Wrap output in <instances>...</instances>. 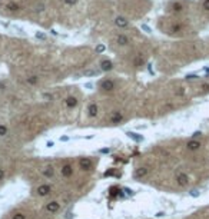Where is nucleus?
Returning a JSON list of instances; mask_svg holds the SVG:
<instances>
[{
    "label": "nucleus",
    "instance_id": "obj_11",
    "mask_svg": "<svg viewBox=\"0 0 209 219\" xmlns=\"http://www.w3.org/2000/svg\"><path fill=\"white\" fill-rule=\"evenodd\" d=\"M65 103H66V106H67L69 109H73V108L78 106V99H76L75 96H69V98L65 100Z\"/></svg>",
    "mask_w": 209,
    "mask_h": 219
},
{
    "label": "nucleus",
    "instance_id": "obj_37",
    "mask_svg": "<svg viewBox=\"0 0 209 219\" xmlns=\"http://www.w3.org/2000/svg\"><path fill=\"white\" fill-rule=\"evenodd\" d=\"M3 178H4V169H1V168H0V181H1Z\"/></svg>",
    "mask_w": 209,
    "mask_h": 219
},
{
    "label": "nucleus",
    "instance_id": "obj_34",
    "mask_svg": "<svg viewBox=\"0 0 209 219\" xmlns=\"http://www.w3.org/2000/svg\"><path fill=\"white\" fill-rule=\"evenodd\" d=\"M69 141V136H60V142H67Z\"/></svg>",
    "mask_w": 209,
    "mask_h": 219
},
{
    "label": "nucleus",
    "instance_id": "obj_14",
    "mask_svg": "<svg viewBox=\"0 0 209 219\" xmlns=\"http://www.w3.org/2000/svg\"><path fill=\"white\" fill-rule=\"evenodd\" d=\"M126 135H127L130 139H133L135 142H143V139H145L142 135H139V133H135V132H127Z\"/></svg>",
    "mask_w": 209,
    "mask_h": 219
},
{
    "label": "nucleus",
    "instance_id": "obj_24",
    "mask_svg": "<svg viewBox=\"0 0 209 219\" xmlns=\"http://www.w3.org/2000/svg\"><path fill=\"white\" fill-rule=\"evenodd\" d=\"M198 77H199V76H198V74H195V73H192V74H186V76H185V79H186V80H195V79H198Z\"/></svg>",
    "mask_w": 209,
    "mask_h": 219
},
{
    "label": "nucleus",
    "instance_id": "obj_5",
    "mask_svg": "<svg viewBox=\"0 0 209 219\" xmlns=\"http://www.w3.org/2000/svg\"><path fill=\"white\" fill-rule=\"evenodd\" d=\"M79 165H80V169H83V171H90L92 166H93V162H92L89 158H82V159L79 160Z\"/></svg>",
    "mask_w": 209,
    "mask_h": 219
},
{
    "label": "nucleus",
    "instance_id": "obj_41",
    "mask_svg": "<svg viewBox=\"0 0 209 219\" xmlns=\"http://www.w3.org/2000/svg\"><path fill=\"white\" fill-rule=\"evenodd\" d=\"M36 36L39 37V39H46V36H44V35H42V33H37Z\"/></svg>",
    "mask_w": 209,
    "mask_h": 219
},
{
    "label": "nucleus",
    "instance_id": "obj_31",
    "mask_svg": "<svg viewBox=\"0 0 209 219\" xmlns=\"http://www.w3.org/2000/svg\"><path fill=\"white\" fill-rule=\"evenodd\" d=\"M112 175H113V169H109V171H106V172L103 173V176H106V178H108V176H112Z\"/></svg>",
    "mask_w": 209,
    "mask_h": 219
},
{
    "label": "nucleus",
    "instance_id": "obj_6",
    "mask_svg": "<svg viewBox=\"0 0 209 219\" xmlns=\"http://www.w3.org/2000/svg\"><path fill=\"white\" fill-rule=\"evenodd\" d=\"M186 149H188V150H191V152H196V150H199V149H201V142H199V141H193V139H191V141L186 143Z\"/></svg>",
    "mask_w": 209,
    "mask_h": 219
},
{
    "label": "nucleus",
    "instance_id": "obj_18",
    "mask_svg": "<svg viewBox=\"0 0 209 219\" xmlns=\"http://www.w3.org/2000/svg\"><path fill=\"white\" fill-rule=\"evenodd\" d=\"M39 82V77L37 76H30V77H27V83L29 85H36Z\"/></svg>",
    "mask_w": 209,
    "mask_h": 219
},
{
    "label": "nucleus",
    "instance_id": "obj_16",
    "mask_svg": "<svg viewBox=\"0 0 209 219\" xmlns=\"http://www.w3.org/2000/svg\"><path fill=\"white\" fill-rule=\"evenodd\" d=\"M43 175H44L46 178H53V175H54V171H53V168H52V166H47V168H44V169H43Z\"/></svg>",
    "mask_w": 209,
    "mask_h": 219
},
{
    "label": "nucleus",
    "instance_id": "obj_1",
    "mask_svg": "<svg viewBox=\"0 0 209 219\" xmlns=\"http://www.w3.org/2000/svg\"><path fill=\"white\" fill-rule=\"evenodd\" d=\"M176 183H178L179 186H188L189 176H188L186 173H183V172H179V173L176 175Z\"/></svg>",
    "mask_w": 209,
    "mask_h": 219
},
{
    "label": "nucleus",
    "instance_id": "obj_9",
    "mask_svg": "<svg viewBox=\"0 0 209 219\" xmlns=\"http://www.w3.org/2000/svg\"><path fill=\"white\" fill-rule=\"evenodd\" d=\"M123 120V115L119 112V110H115L113 113H112V116H110V122L113 123V125H118V123H120Z\"/></svg>",
    "mask_w": 209,
    "mask_h": 219
},
{
    "label": "nucleus",
    "instance_id": "obj_39",
    "mask_svg": "<svg viewBox=\"0 0 209 219\" xmlns=\"http://www.w3.org/2000/svg\"><path fill=\"white\" fill-rule=\"evenodd\" d=\"M46 146H47V147H53V146H54V143L50 141V142H47V143H46Z\"/></svg>",
    "mask_w": 209,
    "mask_h": 219
},
{
    "label": "nucleus",
    "instance_id": "obj_15",
    "mask_svg": "<svg viewBox=\"0 0 209 219\" xmlns=\"http://www.w3.org/2000/svg\"><path fill=\"white\" fill-rule=\"evenodd\" d=\"M146 173H148V169H146V168H139V169L135 171V178H143Z\"/></svg>",
    "mask_w": 209,
    "mask_h": 219
},
{
    "label": "nucleus",
    "instance_id": "obj_35",
    "mask_svg": "<svg viewBox=\"0 0 209 219\" xmlns=\"http://www.w3.org/2000/svg\"><path fill=\"white\" fill-rule=\"evenodd\" d=\"M155 216H156V218H162V216H165V212H158Z\"/></svg>",
    "mask_w": 209,
    "mask_h": 219
},
{
    "label": "nucleus",
    "instance_id": "obj_10",
    "mask_svg": "<svg viewBox=\"0 0 209 219\" xmlns=\"http://www.w3.org/2000/svg\"><path fill=\"white\" fill-rule=\"evenodd\" d=\"M112 69H113L112 60H103V62L100 63V70H102V72H110Z\"/></svg>",
    "mask_w": 209,
    "mask_h": 219
},
{
    "label": "nucleus",
    "instance_id": "obj_20",
    "mask_svg": "<svg viewBox=\"0 0 209 219\" xmlns=\"http://www.w3.org/2000/svg\"><path fill=\"white\" fill-rule=\"evenodd\" d=\"M142 63H143V57H142V55H138L135 59V66H140Z\"/></svg>",
    "mask_w": 209,
    "mask_h": 219
},
{
    "label": "nucleus",
    "instance_id": "obj_42",
    "mask_svg": "<svg viewBox=\"0 0 209 219\" xmlns=\"http://www.w3.org/2000/svg\"><path fill=\"white\" fill-rule=\"evenodd\" d=\"M84 86H86V87H87V89H92V87H93V85H92V83H86V85H84Z\"/></svg>",
    "mask_w": 209,
    "mask_h": 219
},
{
    "label": "nucleus",
    "instance_id": "obj_43",
    "mask_svg": "<svg viewBox=\"0 0 209 219\" xmlns=\"http://www.w3.org/2000/svg\"><path fill=\"white\" fill-rule=\"evenodd\" d=\"M73 218V216H72V214H70V212H69V214H67V215H66V219H72Z\"/></svg>",
    "mask_w": 209,
    "mask_h": 219
},
{
    "label": "nucleus",
    "instance_id": "obj_28",
    "mask_svg": "<svg viewBox=\"0 0 209 219\" xmlns=\"http://www.w3.org/2000/svg\"><path fill=\"white\" fill-rule=\"evenodd\" d=\"M12 219H26V216L23 214H16V215L12 216Z\"/></svg>",
    "mask_w": 209,
    "mask_h": 219
},
{
    "label": "nucleus",
    "instance_id": "obj_4",
    "mask_svg": "<svg viewBox=\"0 0 209 219\" xmlns=\"http://www.w3.org/2000/svg\"><path fill=\"white\" fill-rule=\"evenodd\" d=\"M59 209H60V205H59V202H56V201H52V202H49V203L46 205V211H47L49 214H56V212H59Z\"/></svg>",
    "mask_w": 209,
    "mask_h": 219
},
{
    "label": "nucleus",
    "instance_id": "obj_40",
    "mask_svg": "<svg viewBox=\"0 0 209 219\" xmlns=\"http://www.w3.org/2000/svg\"><path fill=\"white\" fill-rule=\"evenodd\" d=\"M183 93H185V92H183V89H180V90H178V93H176V95H178V96H182Z\"/></svg>",
    "mask_w": 209,
    "mask_h": 219
},
{
    "label": "nucleus",
    "instance_id": "obj_27",
    "mask_svg": "<svg viewBox=\"0 0 209 219\" xmlns=\"http://www.w3.org/2000/svg\"><path fill=\"white\" fill-rule=\"evenodd\" d=\"M105 52V46L103 44H99L97 47H96V53H103Z\"/></svg>",
    "mask_w": 209,
    "mask_h": 219
},
{
    "label": "nucleus",
    "instance_id": "obj_8",
    "mask_svg": "<svg viewBox=\"0 0 209 219\" xmlns=\"http://www.w3.org/2000/svg\"><path fill=\"white\" fill-rule=\"evenodd\" d=\"M37 195L39 196H47V195H50V192H52V188L49 186V185H40L39 188H37Z\"/></svg>",
    "mask_w": 209,
    "mask_h": 219
},
{
    "label": "nucleus",
    "instance_id": "obj_32",
    "mask_svg": "<svg viewBox=\"0 0 209 219\" xmlns=\"http://www.w3.org/2000/svg\"><path fill=\"white\" fill-rule=\"evenodd\" d=\"M99 152H100V153H109V152H110V149H109V147H103V149H100Z\"/></svg>",
    "mask_w": 209,
    "mask_h": 219
},
{
    "label": "nucleus",
    "instance_id": "obj_30",
    "mask_svg": "<svg viewBox=\"0 0 209 219\" xmlns=\"http://www.w3.org/2000/svg\"><path fill=\"white\" fill-rule=\"evenodd\" d=\"M65 3H66L67 6H75V4L78 3V0H65Z\"/></svg>",
    "mask_w": 209,
    "mask_h": 219
},
{
    "label": "nucleus",
    "instance_id": "obj_19",
    "mask_svg": "<svg viewBox=\"0 0 209 219\" xmlns=\"http://www.w3.org/2000/svg\"><path fill=\"white\" fill-rule=\"evenodd\" d=\"M100 72H102V70H84L83 74L84 76H96V74H99Z\"/></svg>",
    "mask_w": 209,
    "mask_h": 219
},
{
    "label": "nucleus",
    "instance_id": "obj_38",
    "mask_svg": "<svg viewBox=\"0 0 209 219\" xmlns=\"http://www.w3.org/2000/svg\"><path fill=\"white\" fill-rule=\"evenodd\" d=\"M148 70H149V73H150V74H153V70H152V65H150V63L148 65Z\"/></svg>",
    "mask_w": 209,
    "mask_h": 219
},
{
    "label": "nucleus",
    "instance_id": "obj_12",
    "mask_svg": "<svg viewBox=\"0 0 209 219\" xmlns=\"http://www.w3.org/2000/svg\"><path fill=\"white\" fill-rule=\"evenodd\" d=\"M97 105L96 103H90L89 106H87V115L90 116V117H96V115H97Z\"/></svg>",
    "mask_w": 209,
    "mask_h": 219
},
{
    "label": "nucleus",
    "instance_id": "obj_25",
    "mask_svg": "<svg viewBox=\"0 0 209 219\" xmlns=\"http://www.w3.org/2000/svg\"><path fill=\"white\" fill-rule=\"evenodd\" d=\"M202 9H204V10H206V12H209V0H204V3H202Z\"/></svg>",
    "mask_w": 209,
    "mask_h": 219
},
{
    "label": "nucleus",
    "instance_id": "obj_17",
    "mask_svg": "<svg viewBox=\"0 0 209 219\" xmlns=\"http://www.w3.org/2000/svg\"><path fill=\"white\" fill-rule=\"evenodd\" d=\"M172 9H173V12H182L183 10V4L180 1H175V3H172Z\"/></svg>",
    "mask_w": 209,
    "mask_h": 219
},
{
    "label": "nucleus",
    "instance_id": "obj_3",
    "mask_svg": "<svg viewBox=\"0 0 209 219\" xmlns=\"http://www.w3.org/2000/svg\"><path fill=\"white\" fill-rule=\"evenodd\" d=\"M60 173H62L63 178H70L73 175V166L70 163H65L60 169Z\"/></svg>",
    "mask_w": 209,
    "mask_h": 219
},
{
    "label": "nucleus",
    "instance_id": "obj_29",
    "mask_svg": "<svg viewBox=\"0 0 209 219\" xmlns=\"http://www.w3.org/2000/svg\"><path fill=\"white\" fill-rule=\"evenodd\" d=\"M140 27H142V30H145L146 33H150V32H152V30H150V27H149L148 25H142Z\"/></svg>",
    "mask_w": 209,
    "mask_h": 219
},
{
    "label": "nucleus",
    "instance_id": "obj_21",
    "mask_svg": "<svg viewBox=\"0 0 209 219\" xmlns=\"http://www.w3.org/2000/svg\"><path fill=\"white\" fill-rule=\"evenodd\" d=\"M7 135V126L0 125V136H6Z\"/></svg>",
    "mask_w": 209,
    "mask_h": 219
},
{
    "label": "nucleus",
    "instance_id": "obj_13",
    "mask_svg": "<svg viewBox=\"0 0 209 219\" xmlns=\"http://www.w3.org/2000/svg\"><path fill=\"white\" fill-rule=\"evenodd\" d=\"M116 42H118V44H119V46H126V44L129 43V37L126 36V35H118Z\"/></svg>",
    "mask_w": 209,
    "mask_h": 219
},
{
    "label": "nucleus",
    "instance_id": "obj_7",
    "mask_svg": "<svg viewBox=\"0 0 209 219\" xmlns=\"http://www.w3.org/2000/svg\"><path fill=\"white\" fill-rule=\"evenodd\" d=\"M115 25L118 26V27H120V29H125L129 26V20L123 17V16H118L116 19H115Z\"/></svg>",
    "mask_w": 209,
    "mask_h": 219
},
{
    "label": "nucleus",
    "instance_id": "obj_36",
    "mask_svg": "<svg viewBox=\"0 0 209 219\" xmlns=\"http://www.w3.org/2000/svg\"><path fill=\"white\" fill-rule=\"evenodd\" d=\"M202 89H204V90H209V83H204V85H202Z\"/></svg>",
    "mask_w": 209,
    "mask_h": 219
},
{
    "label": "nucleus",
    "instance_id": "obj_26",
    "mask_svg": "<svg viewBox=\"0 0 209 219\" xmlns=\"http://www.w3.org/2000/svg\"><path fill=\"white\" fill-rule=\"evenodd\" d=\"M182 30V25H175L172 26V32H180Z\"/></svg>",
    "mask_w": 209,
    "mask_h": 219
},
{
    "label": "nucleus",
    "instance_id": "obj_2",
    "mask_svg": "<svg viewBox=\"0 0 209 219\" xmlns=\"http://www.w3.org/2000/svg\"><path fill=\"white\" fill-rule=\"evenodd\" d=\"M100 89H102L103 92H112V90L115 89V82L110 80V79H106V80H103V82L100 83Z\"/></svg>",
    "mask_w": 209,
    "mask_h": 219
},
{
    "label": "nucleus",
    "instance_id": "obj_33",
    "mask_svg": "<svg viewBox=\"0 0 209 219\" xmlns=\"http://www.w3.org/2000/svg\"><path fill=\"white\" fill-rule=\"evenodd\" d=\"M123 190H125L127 195H133V190H132V189H129V188H123Z\"/></svg>",
    "mask_w": 209,
    "mask_h": 219
},
{
    "label": "nucleus",
    "instance_id": "obj_22",
    "mask_svg": "<svg viewBox=\"0 0 209 219\" xmlns=\"http://www.w3.org/2000/svg\"><path fill=\"white\" fill-rule=\"evenodd\" d=\"M201 136H202V132H201V130H196V132L192 133V139H193V141H198V138H201Z\"/></svg>",
    "mask_w": 209,
    "mask_h": 219
},
{
    "label": "nucleus",
    "instance_id": "obj_23",
    "mask_svg": "<svg viewBox=\"0 0 209 219\" xmlns=\"http://www.w3.org/2000/svg\"><path fill=\"white\" fill-rule=\"evenodd\" d=\"M189 195H191V196H192V198H198V196H199V195H201V192H199V190H198V189H192V190H191V192H189Z\"/></svg>",
    "mask_w": 209,
    "mask_h": 219
}]
</instances>
